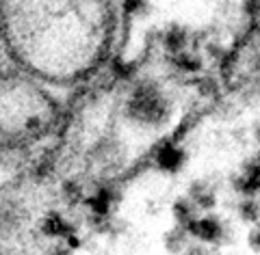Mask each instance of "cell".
Returning a JSON list of instances; mask_svg holds the SVG:
<instances>
[{
    "mask_svg": "<svg viewBox=\"0 0 260 255\" xmlns=\"http://www.w3.org/2000/svg\"><path fill=\"white\" fill-rule=\"evenodd\" d=\"M174 214H176V218L180 221V225H189L191 221H195V205H193V201L191 199H178L176 203H174Z\"/></svg>",
    "mask_w": 260,
    "mask_h": 255,
    "instance_id": "6",
    "label": "cell"
},
{
    "mask_svg": "<svg viewBox=\"0 0 260 255\" xmlns=\"http://www.w3.org/2000/svg\"><path fill=\"white\" fill-rule=\"evenodd\" d=\"M167 48L172 52H182L184 48V32L182 30H172L167 35Z\"/></svg>",
    "mask_w": 260,
    "mask_h": 255,
    "instance_id": "7",
    "label": "cell"
},
{
    "mask_svg": "<svg viewBox=\"0 0 260 255\" xmlns=\"http://www.w3.org/2000/svg\"><path fill=\"white\" fill-rule=\"evenodd\" d=\"M184 246H186V229L182 225H178V227L172 229V232H167V236H165V249L169 253L178 255V253H182Z\"/></svg>",
    "mask_w": 260,
    "mask_h": 255,
    "instance_id": "5",
    "label": "cell"
},
{
    "mask_svg": "<svg viewBox=\"0 0 260 255\" xmlns=\"http://www.w3.org/2000/svg\"><path fill=\"white\" fill-rule=\"evenodd\" d=\"M184 255H215V253H208L204 246H191V249L186 251Z\"/></svg>",
    "mask_w": 260,
    "mask_h": 255,
    "instance_id": "12",
    "label": "cell"
},
{
    "mask_svg": "<svg viewBox=\"0 0 260 255\" xmlns=\"http://www.w3.org/2000/svg\"><path fill=\"white\" fill-rule=\"evenodd\" d=\"M128 117L143 126H160L169 117V102L154 82H143L128 97Z\"/></svg>",
    "mask_w": 260,
    "mask_h": 255,
    "instance_id": "1",
    "label": "cell"
},
{
    "mask_svg": "<svg viewBox=\"0 0 260 255\" xmlns=\"http://www.w3.org/2000/svg\"><path fill=\"white\" fill-rule=\"evenodd\" d=\"M241 216L245 221H249V223H256L258 221V205H256V201H251V199L243 201L241 203Z\"/></svg>",
    "mask_w": 260,
    "mask_h": 255,
    "instance_id": "8",
    "label": "cell"
},
{
    "mask_svg": "<svg viewBox=\"0 0 260 255\" xmlns=\"http://www.w3.org/2000/svg\"><path fill=\"white\" fill-rule=\"evenodd\" d=\"M184 229H186V234L200 238V240H204V242H217V240H221V236H223V225H221V221L213 218V216L195 218V221H191V223L186 225Z\"/></svg>",
    "mask_w": 260,
    "mask_h": 255,
    "instance_id": "2",
    "label": "cell"
},
{
    "mask_svg": "<svg viewBox=\"0 0 260 255\" xmlns=\"http://www.w3.org/2000/svg\"><path fill=\"white\" fill-rule=\"evenodd\" d=\"M109 205H111V197H109L107 191H102V193L91 201V208H93V212H98V214H107Z\"/></svg>",
    "mask_w": 260,
    "mask_h": 255,
    "instance_id": "9",
    "label": "cell"
},
{
    "mask_svg": "<svg viewBox=\"0 0 260 255\" xmlns=\"http://www.w3.org/2000/svg\"><path fill=\"white\" fill-rule=\"evenodd\" d=\"M191 201H193V205L195 208H213L215 205V195H213V191L210 188H206L204 184H200V182H195L193 186H191Z\"/></svg>",
    "mask_w": 260,
    "mask_h": 255,
    "instance_id": "4",
    "label": "cell"
},
{
    "mask_svg": "<svg viewBox=\"0 0 260 255\" xmlns=\"http://www.w3.org/2000/svg\"><path fill=\"white\" fill-rule=\"evenodd\" d=\"M178 63H180L184 69H189V71H195V69H200V67H202V63H200L198 59H195V56L186 54V52H182V54H180V59H178Z\"/></svg>",
    "mask_w": 260,
    "mask_h": 255,
    "instance_id": "10",
    "label": "cell"
},
{
    "mask_svg": "<svg viewBox=\"0 0 260 255\" xmlns=\"http://www.w3.org/2000/svg\"><path fill=\"white\" fill-rule=\"evenodd\" d=\"M44 229H46L48 234H54V236H56V234H63V232H65V225H63V221H61L59 216H52V218L44 225Z\"/></svg>",
    "mask_w": 260,
    "mask_h": 255,
    "instance_id": "11",
    "label": "cell"
},
{
    "mask_svg": "<svg viewBox=\"0 0 260 255\" xmlns=\"http://www.w3.org/2000/svg\"><path fill=\"white\" fill-rule=\"evenodd\" d=\"M249 246H254V251H258V229L249 234Z\"/></svg>",
    "mask_w": 260,
    "mask_h": 255,
    "instance_id": "13",
    "label": "cell"
},
{
    "mask_svg": "<svg viewBox=\"0 0 260 255\" xmlns=\"http://www.w3.org/2000/svg\"><path fill=\"white\" fill-rule=\"evenodd\" d=\"M182 162H184V152L182 150H176V147H172V145H165L158 152V167L162 171L176 173V171L182 167Z\"/></svg>",
    "mask_w": 260,
    "mask_h": 255,
    "instance_id": "3",
    "label": "cell"
}]
</instances>
